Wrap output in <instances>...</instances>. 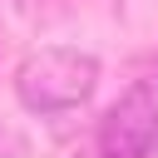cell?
Wrapping results in <instances>:
<instances>
[{"label":"cell","mask_w":158,"mask_h":158,"mask_svg":"<svg viewBox=\"0 0 158 158\" xmlns=\"http://www.w3.org/2000/svg\"><path fill=\"white\" fill-rule=\"evenodd\" d=\"M99 89V59L89 49H35L15 69V94L30 114H64L79 109Z\"/></svg>","instance_id":"obj_1"},{"label":"cell","mask_w":158,"mask_h":158,"mask_svg":"<svg viewBox=\"0 0 158 158\" xmlns=\"http://www.w3.org/2000/svg\"><path fill=\"white\" fill-rule=\"evenodd\" d=\"M158 143V89L133 84L99 118V158H148Z\"/></svg>","instance_id":"obj_2"}]
</instances>
